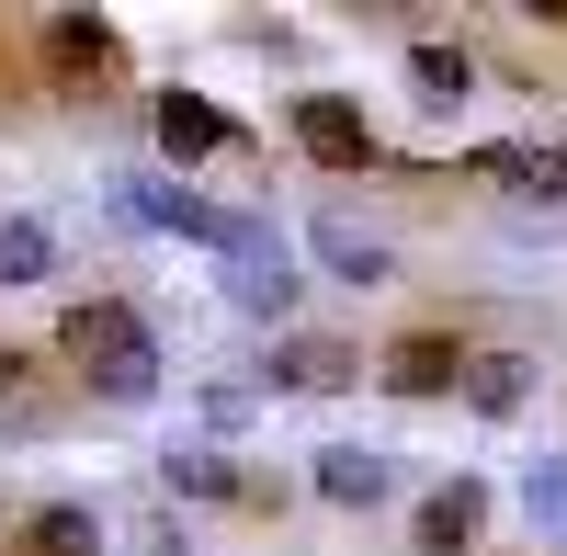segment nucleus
Instances as JSON below:
<instances>
[{
    "mask_svg": "<svg viewBox=\"0 0 567 556\" xmlns=\"http://www.w3.org/2000/svg\"><path fill=\"white\" fill-rule=\"evenodd\" d=\"M454 398L477 409V421H511V409L534 398V352H499V341H465V375H454Z\"/></svg>",
    "mask_w": 567,
    "mask_h": 556,
    "instance_id": "nucleus-13",
    "label": "nucleus"
},
{
    "mask_svg": "<svg viewBox=\"0 0 567 556\" xmlns=\"http://www.w3.org/2000/svg\"><path fill=\"white\" fill-rule=\"evenodd\" d=\"M488 512H499V500H488V477H443V488H420L409 545H420V556H465V545L488 534Z\"/></svg>",
    "mask_w": 567,
    "mask_h": 556,
    "instance_id": "nucleus-7",
    "label": "nucleus"
},
{
    "mask_svg": "<svg viewBox=\"0 0 567 556\" xmlns=\"http://www.w3.org/2000/svg\"><path fill=\"white\" fill-rule=\"evenodd\" d=\"M148 136H159V159H182V171L239 148V125H227V114L205 103V91H159V103H148Z\"/></svg>",
    "mask_w": 567,
    "mask_h": 556,
    "instance_id": "nucleus-10",
    "label": "nucleus"
},
{
    "mask_svg": "<svg viewBox=\"0 0 567 556\" xmlns=\"http://www.w3.org/2000/svg\"><path fill=\"white\" fill-rule=\"evenodd\" d=\"M261 387H284V398H341V387H363V352L329 341V330H284L261 352Z\"/></svg>",
    "mask_w": 567,
    "mask_h": 556,
    "instance_id": "nucleus-6",
    "label": "nucleus"
},
{
    "mask_svg": "<svg viewBox=\"0 0 567 556\" xmlns=\"http://www.w3.org/2000/svg\"><path fill=\"white\" fill-rule=\"evenodd\" d=\"M488 69H477V45H409V91H420V103H432V114H465V91H477Z\"/></svg>",
    "mask_w": 567,
    "mask_h": 556,
    "instance_id": "nucleus-15",
    "label": "nucleus"
},
{
    "mask_svg": "<svg viewBox=\"0 0 567 556\" xmlns=\"http://www.w3.org/2000/svg\"><path fill=\"white\" fill-rule=\"evenodd\" d=\"M114 216H125V227H159V239H194V250L227 239V205L182 194V182H159V171H125V182H114Z\"/></svg>",
    "mask_w": 567,
    "mask_h": 556,
    "instance_id": "nucleus-5",
    "label": "nucleus"
},
{
    "mask_svg": "<svg viewBox=\"0 0 567 556\" xmlns=\"http://www.w3.org/2000/svg\"><path fill=\"white\" fill-rule=\"evenodd\" d=\"M159 488L194 500V512H239V466H227L216 443H171V454H159Z\"/></svg>",
    "mask_w": 567,
    "mask_h": 556,
    "instance_id": "nucleus-14",
    "label": "nucleus"
},
{
    "mask_svg": "<svg viewBox=\"0 0 567 556\" xmlns=\"http://www.w3.org/2000/svg\"><path fill=\"white\" fill-rule=\"evenodd\" d=\"M58 363L103 398V409H148L159 398V330L136 318L125 296H69L58 318Z\"/></svg>",
    "mask_w": 567,
    "mask_h": 556,
    "instance_id": "nucleus-1",
    "label": "nucleus"
},
{
    "mask_svg": "<svg viewBox=\"0 0 567 556\" xmlns=\"http://www.w3.org/2000/svg\"><path fill=\"white\" fill-rule=\"evenodd\" d=\"M477 182L511 205H567V148L556 136H511V148H477Z\"/></svg>",
    "mask_w": 567,
    "mask_h": 556,
    "instance_id": "nucleus-9",
    "label": "nucleus"
},
{
    "mask_svg": "<svg viewBox=\"0 0 567 556\" xmlns=\"http://www.w3.org/2000/svg\"><path fill=\"white\" fill-rule=\"evenodd\" d=\"M45 409H58V398H45L34 352H12V341H0V421H12V432H45Z\"/></svg>",
    "mask_w": 567,
    "mask_h": 556,
    "instance_id": "nucleus-19",
    "label": "nucleus"
},
{
    "mask_svg": "<svg viewBox=\"0 0 567 556\" xmlns=\"http://www.w3.org/2000/svg\"><path fill=\"white\" fill-rule=\"evenodd\" d=\"M136 556H194V545H182V523H136Z\"/></svg>",
    "mask_w": 567,
    "mask_h": 556,
    "instance_id": "nucleus-20",
    "label": "nucleus"
},
{
    "mask_svg": "<svg viewBox=\"0 0 567 556\" xmlns=\"http://www.w3.org/2000/svg\"><path fill=\"white\" fill-rule=\"evenodd\" d=\"M318 500L329 512H374V500H398V454H374V443H318Z\"/></svg>",
    "mask_w": 567,
    "mask_h": 556,
    "instance_id": "nucleus-11",
    "label": "nucleus"
},
{
    "mask_svg": "<svg viewBox=\"0 0 567 556\" xmlns=\"http://www.w3.org/2000/svg\"><path fill=\"white\" fill-rule=\"evenodd\" d=\"M454 375H465L454 330H398L386 352H374V387H386V398H454Z\"/></svg>",
    "mask_w": 567,
    "mask_h": 556,
    "instance_id": "nucleus-8",
    "label": "nucleus"
},
{
    "mask_svg": "<svg viewBox=\"0 0 567 556\" xmlns=\"http://www.w3.org/2000/svg\"><path fill=\"white\" fill-rule=\"evenodd\" d=\"M58 272V227L45 216H0V285H45Z\"/></svg>",
    "mask_w": 567,
    "mask_h": 556,
    "instance_id": "nucleus-17",
    "label": "nucleus"
},
{
    "mask_svg": "<svg viewBox=\"0 0 567 556\" xmlns=\"http://www.w3.org/2000/svg\"><path fill=\"white\" fill-rule=\"evenodd\" d=\"M523 523H534L545 545L567 534V454H534V466H523ZM545 545H534V556H545Z\"/></svg>",
    "mask_w": 567,
    "mask_h": 556,
    "instance_id": "nucleus-18",
    "label": "nucleus"
},
{
    "mask_svg": "<svg viewBox=\"0 0 567 556\" xmlns=\"http://www.w3.org/2000/svg\"><path fill=\"white\" fill-rule=\"evenodd\" d=\"M45 80L58 91H125V34L103 12H45Z\"/></svg>",
    "mask_w": 567,
    "mask_h": 556,
    "instance_id": "nucleus-4",
    "label": "nucleus"
},
{
    "mask_svg": "<svg viewBox=\"0 0 567 556\" xmlns=\"http://www.w3.org/2000/svg\"><path fill=\"white\" fill-rule=\"evenodd\" d=\"M307 250H318V272H341V285H386V272H398V250L374 239L363 216H341V205L307 216Z\"/></svg>",
    "mask_w": 567,
    "mask_h": 556,
    "instance_id": "nucleus-12",
    "label": "nucleus"
},
{
    "mask_svg": "<svg viewBox=\"0 0 567 556\" xmlns=\"http://www.w3.org/2000/svg\"><path fill=\"white\" fill-rule=\"evenodd\" d=\"M12 556H103V523H91L80 500H45V512L12 534Z\"/></svg>",
    "mask_w": 567,
    "mask_h": 556,
    "instance_id": "nucleus-16",
    "label": "nucleus"
},
{
    "mask_svg": "<svg viewBox=\"0 0 567 556\" xmlns=\"http://www.w3.org/2000/svg\"><path fill=\"white\" fill-rule=\"evenodd\" d=\"M216 285H227V307L239 318H296V250H284V227L272 216H250V205H227V239H216Z\"/></svg>",
    "mask_w": 567,
    "mask_h": 556,
    "instance_id": "nucleus-2",
    "label": "nucleus"
},
{
    "mask_svg": "<svg viewBox=\"0 0 567 556\" xmlns=\"http://www.w3.org/2000/svg\"><path fill=\"white\" fill-rule=\"evenodd\" d=\"M284 125H296V148H307L318 171H386L374 114L352 103V91H296V103H284Z\"/></svg>",
    "mask_w": 567,
    "mask_h": 556,
    "instance_id": "nucleus-3",
    "label": "nucleus"
}]
</instances>
